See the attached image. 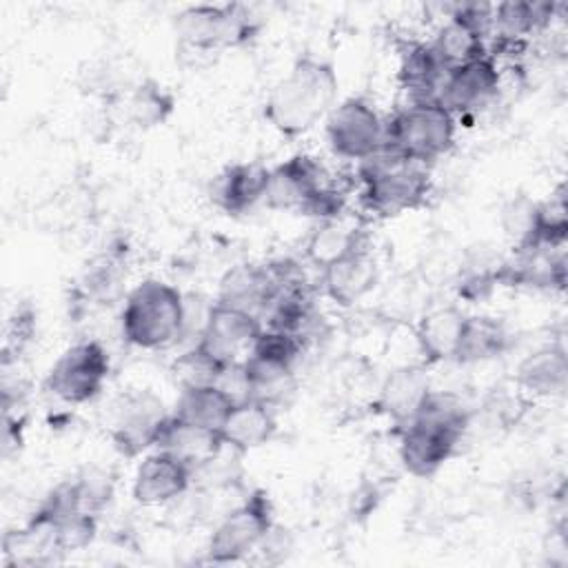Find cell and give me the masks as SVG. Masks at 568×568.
<instances>
[{
  "mask_svg": "<svg viewBox=\"0 0 568 568\" xmlns=\"http://www.w3.org/2000/svg\"><path fill=\"white\" fill-rule=\"evenodd\" d=\"M499 93V69L497 60L484 55L468 64L455 67L446 73L439 104H444L455 120L462 115L479 113Z\"/></svg>",
  "mask_w": 568,
  "mask_h": 568,
  "instance_id": "obj_13",
  "label": "cell"
},
{
  "mask_svg": "<svg viewBox=\"0 0 568 568\" xmlns=\"http://www.w3.org/2000/svg\"><path fill=\"white\" fill-rule=\"evenodd\" d=\"M184 328V295L158 277L133 286L122 304L120 331L126 344L160 351L180 342Z\"/></svg>",
  "mask_w": 568,
  "mask_h": 568,
  "instance_id": "obj_3",
  "label": "cell"
},
{
  "mask_svg": "<svg viewBox=\"0 0 568 568\" xmlns=\"http://www.w3.org/2000/svg\"><path fill=\"white\" fill-rule=\"evenodd\" d=\"M326 184H331L326 169L313 155L295 153L268 169L264 204L273 211H302Z\"/></svg>",
  "mask_w": 568,
  "mask_h": 568,
  "instance_id": "obj_12",
  "label": "cell"
},
{
  "mask_svg": "<svg viewBox=\"0 0 568 568\" xmlns=\"http://www.w3.org/2000/svg\"><path fill=\"white\" fill-rule=\"evenodd\" d=\"M470 426L468 406L453 393L428 390L413 419L399 426V462L413 477L435 475Z\"/></svg>",
  "mask_w": 568,
  "mask_h": 568,
  "instance_id": "obj_2",
  "label": "cell"
},
{
  "mask_svg": "<svg viewBox=\"0 0 568 568\" xmlns=\"http://www.w3.org/2000/svg\"><path fill=\"white\" fill-rule=\"evenodd\" d=\"M464 313L457 306H439L428 311L415 328V342L426 364L446 362L453 357Z\"/></svg>",
  "mask_w": 568,
  "mask_h": 568,
  "instance_id": "obj_26",
  "label": "cell"
},
{
  "mask_svg": "<svg viewBox=\"0 0 568 568\" xmlns=\"http://www.w3.org/2000/svg\"><path fill=\"white\" fill-rule=\"evenodd\" d=\"M448 69L439 62L430 42H406L399 53V84L408 102H439Z\"/></svg>",
  "mask_w": 568,
  "mask_h": 568,
  "instance_id": "obj_18",
  "label": "cell"
},
{
  "mask_svg": "<svg viewBox=\"0 0 568 568\" xmlns=\"http://www.w3.org/2000/svg\"><path fill=\"white\" fill-rule=\"evenodd\" d=\"M320 275H322L324 293L337 306L346 308L373 291L379 271H377L373 251L368 248V242L362 240L351 251H346L342 257H337L331 264H326L324 268H320Z\"/></svg>",
  "mask_w": 568,
  "mask_h": 568,
  "instance_id": "obj_15",
  "label": "cell"
},
{
  "mask_svg": "<svg viewBox=\"0 0 568 568\" xmlns=\"http://www.w3.org/2000/svg\"><path fill=\"white\" fill-rule=\"evenodd\" d=\"M262 328L255 315L213 302L195 344L220 366H231L246 359Z\"/></svg>",
  "mask_w": 568,
  "mask_h": 568,
  "instance_id": "obj_10",
  "label": "cell"
},
{
  "mask_svg": "<svg viewBox=\"0 0 568 568\" xmlns=\"http://www.w3.org/2000/svg\"><path fill=\"white\" fill-rule=\"evenodd\" d=\"M78 490H80V499L84 510L100 515V510L109 504L111 495H113V481L104 470L98 468H87L75 477Z\"/></svg>",
  "mask_w": 568,
  "mask_h": 568,
  "instance_id": "obj_33",
  "label": "cell"
},
{
  "mask_svg": "<svg viewBox=\"0 0 568 568\" xmlns=\"http://www.w3.org/2000/svg\"><path fill=\"white\" fill-rule=\"evenodd\" d=\"M277 293V282L268 264H237L220 280L215 302L255 315L260 322Z\"/></svg>",
  "mask_w": 568,
  "mask_h": 568,
  "instance_id": "obj_16",
  "label": "cell"
},
{
  "mask_svg": "<svg viewBox=\"0 0 568 568\" xmlns=\"http://www.w3.org/2000/svg\"><path fill=\"white\" fill-rule=\"evenodd\" d=\"M515 382L535 397L564 395L568 384V355L564 346L548 344L526 355L515 371Z\"/></svg>",
  "mask_w": 568,
  "mask_h": 568,
  "instance_id": "obj_24",
  "label": "cell"
},
{
  "mask_svg": "<svg viewBox=\"0 0 568 568\" xmlns=\"http://www.w3.org/2000/svg\"><path fill=\"white\" fill-rule=\"evenodd\" d=\"M428 390L430 379L426 368L419 364H404L393 368L384 377L377 395V406L397 426H404L413 419Z\"/></svg>",
  "mask_w": 568,
  "mask_h": 568,
  "instance_id": "obj_20",
  "label": "cell"
},
{
  "mask_svg": "<svg viewBox=\"0 0 568 568\" xmlns=\"http://www.w3.org/2000/svg\"><path fill=\"white\" fill-rule=\"evenodd\" d=\"M231 408H233V402L220 386L204 384V386L180 388V395L173 406V415L193 426L220 433Z\"/></svg>",
  "mask_w": 568,
  "mask_h": 568,
  "instance_id": "obj_27",
  "label": "cell"
},
{
  "mask_svg": "<svg viewBox=\"0 0 568 568\" xmlns=\"http://www.w3.org/2000/svg\"><path fill=\"white\" fill-rule=\"evenodd\" d=\"M326 140L335 155L364 160L384 144V118L364 98H346L326 115Z\"/></svg>",
  "mask_w": 568,
  "mask_h": 568,
  "instance_id": "obj_9",
  "label": "cell"
},
{
  "mask_svg": "<svg viewBox=\"0 0 568 568\" xmlns=\"http://www.w3.org/2000/svg\"><path fill=\"white\" fill-rule=\"evenodd\" d=\"M268 169L260 162L229 164L215 180L211 197L229 215H242L264 202Z\"/></svg>",
  "mask_w": 568,
  "mask_h": 568,
  "instance_id": "obj_17",
  "label": "cell"
},
{
  "mask_svg": "<svg viewBox=\"0 0 568 568\" xmlns=\"http://www.w3.org/2000/svg\"><path fill=\"white\" fill-rule=\"evenodd\" d=\"M339 78L333 62L300 53L264 100L266 122L284 138L308 133L337 104Z\"/></svg>",
  "mask_w": 568,
  "mask_h": 568,
  "instance_id": "obj_1",
  "label": "cell"
},
{
  "mask_svg": "<svg viewBox=\"0 0 568 568\" xmlns=\"http://www.w3.org/2000/svg\"><path fill=\"white\" fill-rule=\"evenodd\" d=\"M193 484L189 464L166 450L153 448L133 477V499L142 506H169L184 497Z\"/></svg>",
  "mask_w": 568,
  "mask_h": 568,
  "instance_id": "obj_14",
  "label": "cell"
},
{
  "mask_svg": "<svg viewBox=\"0 0 568 568\" xmlns=\"http://www.w3.org/2000/svg\"><path fill=\"white\" fill-rule=\"evenodd\" d=\"M178 47L189 53H217L251 42L260 29V18L240 2L191 4L173 20Z\"/></svg>",
  "mask_w": 568,
  "mask_h": 568,
  "instance_id": "obj_6",
  "label": "cell"
},
{
  "mask_svg": "<svg viewBox=\"0 0 568 568\" xmlns=\"http://www.w3.org/2000/svg\"><path fill=\"white\" fill-rule=\"evenodd\" d=\"M275 430H277L275 408L257 399H244L233 404L231 413L226 415L220 428V437L224 446L244 455L271 442Z\"/></svg>",
  "mask_w": 568,
  "mask_h": 568,
  "instance_id": "obj_21",
  "label": "cell"
},
{
  "mask_svg": "<svg viewBox=\"0 0 568 568\" xmlns=\"http://www.w3.org/2000/svg\"><path fill=\"white\" fill-rule=\"evenodd\" d=\"M357 178L362 182V204L366 211L390 217L417 209L430 193V178L422 164L399 158L388 146H379L359 160Z\"/></svg>",
  "mask_w": 568,
  "mask_h": 568,
  "instance_id": "obj_4",
  "label": "cell"
},
{
  "mask_svg": "<svg viewBox=\"0 0 568 568\" xmlns=\"http://www.w3.org/2000/svg\"><path fill=\"white\" fill-rule=\"evenodd\" d=\"M559 4L541 0H508L493 4V24L490 33L495 38L526 40L530 33L546 29Z\"/></svg>",
  "mask_w": 568,
  "mask_h": 568,
  "instance_id": "obj_25",
  "label": "cell"
},
{
  "mask_svg": "<svg viewBox=\"0 0 568 568\" xmlns=\"http://www.w3.org/2000/svg\"><path fill=\"white\" fill-rule=\"evenodd\" d=\"M273 528V501L266 490L255 488L226 510L206 541V561L233 564L257 550Z\"/></svg>",
  "mask_w": 568,
  "mask_h": 568,
  "instance_id": "obj_7",
  "label": "cell"
},
{
  "mask_svg": "<svg viewBox=\"0 0 568 568\" xmlns=\"http://www.w3.org/2000/svg\"><path fill=\"white\" fill-rule=\"evenodd\" d=\"M153 448L175 455L178 459L189 464L191 470H195L213 459L224 448V442L217 430L193 426L169 413L160 426Z\"/></svg>",
  "mask_w": 568,
  "mask_h": 568,
  "instance_id": "obj_22",
  "label": "cell"
},
{
  "mask_svg": "<svg viewBox=\"0 0 568 568\" xmlns=\"http://www.w3.org/2000/svg\"><path fill=\"white\" fill-rule=\"evenodd\" d=\"M175 109L173 93L153 78L140 80L124 98V113L138 129H153L164 124Z\"/></svg>",
  "mask_w": 568,
  "mask_h": 568,
  "instance_id": "obj_29",
  "label": "cell"
},
{
  "mask_svg": "<svg viewBox=\"0 0 568 568\" xmlns=\"http://www.w3.org/2000/svg\"><path fill=\"white\" fill-rule=\"evenodd\" d=\"M362 240H366V235L359 229L346 226L344 222H339V217L326 220V222H320L317 229L311 233V237L306 242V257L317 268H324L326 264L342 257L346 251H351Z\"/></svg>",
  "mask_w": 568,
  "mask_h": 568,
  "instance_id": "obj_30",
  "label": "cell"
},
{
  "mask_svg": "<svg viewBox=\"0 0 568 568\" xmlns=\"http://www.w3.org/2000/svg\"><path fill=\"white\" fill-rule=\"evenodd\" d=\"M455 115L439 102H406L384 120V146L413 164H430L455 142Z\"/></svg>",
  "mask_w": 568,
  "mask_h": 568,
  "instance_id": "obj_5",
  "label": "cell"
},
{
  "mask_svg": "<svg viewBox=\"0 0 568 568\" xmlns=\"http://www.w3.org/2000/svg\"><path fill=\"white\" fill-rule=\"evenodd\" d=\"M166 410L160 397L151 390H135L122 395L113 404L111 439L124 457H138L155 446Z\"/></svg>",
  "mask_w": 568,
  "mask_h": 568,
  "instance_id": "obj_11",
  "label": "cell"
},
{
  "mask_svg": "<svg viewBox=\"0 0 568 568\" xmlns=\"http://www.w3.org/2000/svg\"><path fill=\"white\" fill-rule=\"evenodd\" d=\"M111 371L106 348L98 339L69 346L51 366L44 386L67 404H84L100 395Z\"/></svg>",
  "mask_w": 568,
  "mask_h": 568,
  "instance_id": "obj_8",
  "label": "cell"
},
{
  "mask_svg": "<svg viewBox=\"0 0 568 568\" xmlns=\"http://www.w3.org/2000/svg\"><path fill=\"white\" fill-rule=\"evenodd\" d=\"M510 346V333L497 317L466 315L453 351L457 364H481L501 357Z\"/></svg>",
  "mask_w": 568,
  "mask_h": 568,
  "instance_id": "obj_23",
  "label": "cell"
},
{
  "mask_svg": "<svg viewBox=\"0 0 568 568\" xmlns=\"http://www.w3.org/2000/svg\"><path fill=\"white\" fill-rule=\"evenodd\" d=\"M302 351H304V342L297 335H293L288 331H277V328L264 326L248 355H257V357L295 368L297 359L302 357Z\"/></svg>",
  "mask_w": 568,
  "mask_h": 568,
  "instance_id": "obj_31",
  "label": "cell"
},
{
  "mask_svg": "<svg viewBox=\"0 0 568 568\" xmlns=\"http://www.w3.org/2000/svg\"><path fill=\"white\" fill-rule=\"evenodd\" d=\"M535 209H537V202L528 200L526 195L513 197L501 209V226H504V233L513 240L515 248L528 240L535 222Z\"/></svg>",
  "mask_w": 568,
  "mask_h": 568,
  "instance_id": "obj_32",
  "label": "cell"
},
{
  "mask_svg": "<svg viewBox=\"0 0 568 568\" xmlns=\"http://www.w3.org/2000/svg\"><path fill=\"white\" fill-rule=\"evenodd\" d=\"M248 399H257L277 408L293 390H295V368L286 364H277L257 355H246L242 362Z\"/></svg>",
  "mask_w": 568,
  "mask_h": 568,
  "instance_id": "obj_28",
  "label": "cell"
},
{
  "mask_svg": "<svg viewBox=\"0 0 568 568\" xmlns=\"http://www.w3.org/2000/svg\"><path fill=\"white\" fill-rule=\"evenodd\" d=\"M430 47L437 53L444 69L450 71L455 67L488 55V33L477 22L459 13L453 4L446 22L437 29L435 38L430 40Z\"/></svg>",
  "mask_w": 568,
  "mask_h": 568,
  "instance_id": "obj_19",
  "label": "cell"
}]
</instances>
